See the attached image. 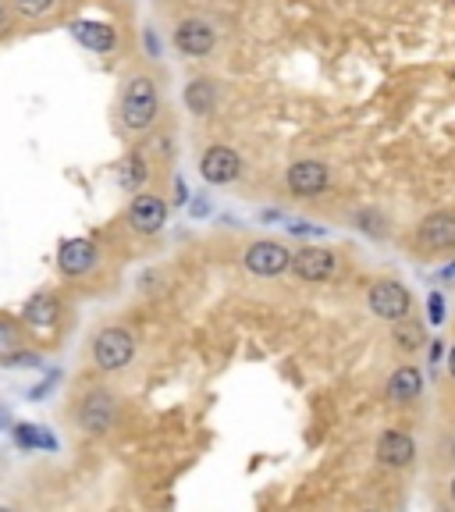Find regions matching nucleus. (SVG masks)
Returning <instances> with one entry per match:
<instances>
[{"instance_id":"nucleus-25","label":"nucleus","mask_w":455,"mask_h":512,"mask_svg":"<svg viewBox=\"0 0 455 512\" xmlns=\"http://www.w3.org/2000/svg\"><path fill=\"white\" fill-rule=\"evenodd\" d=\"M448 377L455 381V342H452V352H448Z\"/></svg>"},{"instance_id":"nucleus-9","label":"nucleus","mask_w":455,"mask_h":512,"mask_svg":"<svg viewBox=\"0 0 455 512\" xmlns=\"http://www.w3.org/2000/svg\"><path fill=\"white\" fill-rule=\"evenodd\" d=\"M285 185L299 200H313L331 185V168L324 160H296V164H288Z\"/></svg>"},{"instance_id":"nucleus-15","label":"nucleus","mask_w":455,"mask_h":512,"mask_svg":"<svg viewBox=\"0 0 455 512\" xmlns=\"http://www.w3.org/2000/svg\"><path fill=\"white\" fill-rule=\"evenodd\" d=\"M114 182L125 192H139L150 182V157L143 150H128L125 157H118L114 164Z\"/></svg>"},{"instance_id":"nucleus-17","label":"nucleus","mask_w":455,"mask_h":512,"mask_svg":"<svg viewBox=\"0 0 455 512\" xmlns=\"http://www.w3.org/2000/svg\"><path fill=\"white\" fill-rule=\"evenodd\" d=\"M57 313H61V299L54 296V292H36V296L25 299V324H32V328H54L57 324Z\"/></svg>"},{"instance_id":"nucleus-26","label":"nucleus","mask_w":455,"mask_h":512,"mask_svg":"<svg viewBox=\"0 0 455 512\" xmlns=\"http://www.w3.org/2000/svg\"><path fill=\"white\" fill-rule=\"evenodd\" d=\"M441 278H455V264H448L445 271H441Z\"/></svg>"},{"instance_id":"nucleus-20","label":"nucleus","mask_w":455,"mask_h":512,"mask_svg":"<svg viewBox=\"0 0 455 512\" xmlns=\"http://www.w3.org/2000/svg\"><path fill=\"white\" fill-rule=\"evenodd\" d=\"M392 342H395V349H402V352H416L420 345H424V328H420L416 320H409V317L395 320Z\"/></svg>"},{"instance_id":"nucleus-7","label":"nucleus","mask_w":455,"mask_h":512,"mask_svg":"<svg viewBox=\"0 0 455 512\" xmlns=\"http://www.w3.org/2000/svg\"><path fill=\"white\" fill-rule=\"evenodd\" d=\"M288 271L296 274L303 285H324V281L335 278L338 256L328 246H303L292 253V267Z\"/></svg>"},{"instance_id":"nucleus-24","label":"nucleus","mask_w":455,"mask_h":512,"mask_svg":"<svg viewBox=\"0 0 455 512\" xmlns=\"http://www.w3.org/2000/svg\"><path fill=\"white\" fill-rule=\"evenodd\" d=\"M11 15H15V11H11V0H0V36L11 29Z\"/></svg>"},{"instance_id":"nucleus-4","label":"nucleus","mask_w":455,"mask_h":512,"mask_svg":"<svg viewBox=\"0 0 455 512\" xmlns=\"http://www.w3.org/2000/svg\"><path fill=\"white\" fill-rule=\"evenodd\" d=\"M242 267H246L253 278H281V274L292 267V249H288L285 242L256 239L242 249Z\"/></svg>"},{"instance_id":"nucleus-3","label":"nucleus","mask_w":455,"mask_h":512,"mask_svg":"<svg viewBox=\"0 0 455 512\" xmlns=\"http://www.w3.org/2000/svg\"><path fill=\"white\" fill-rule=\"evenodd\" d=\"M136 360V335L121 324H107L93 335V363L104 374H118Z\"/></svg>"},{"instance_id":"nucleus-11","label":"nucleus","mask_w":455,"mask_h":512,"mask_svg":"<svg viewBox=\"0 0 455 512\" xmlns=\"http://www.w3.org/2000/svg\"><path fill=\"white\" fill-rule=\"evenodd\" d=\"M100 264V249L93 239H68L57 246V271L64 278H86Z\"/></svg>"},{"instance_id":"nucleus-16","label":"nucleus","mask_w":455,"mask_h":512,"mask_svg":"<svg viewBox=\"0 0 455 512\" xmlns=\"http://www.w3.org/2000/svg\"><path fill=\"white\" fill-rule=\"evenodd\" d=\"M72 32H75V40H79L86 50H93V54H111V50L118 47V29L107 22L86 18V22H75Z\"/></svg>"},{"instance_id":"nucleus-13","label":"nucleus","mask_w":455,"mask_h":512,"mask_svg":"<svg viewBox=\"0 0 455 512\" xmlns=\"http://www.w3.org/2000/svg\"><path fill=\"white\" fill-rule=\"evenodd\" d=\"M374 456L388 470H406L416 463V441L406 431H384L374 445Z\"/></svg>"},{"instance_id":"nucleus-5","label":"nucleus","mask_w":455,"mask_h":512,"mask_svg":"<svg viewBox=\"0 0 455 512\" xmlns=\"http://www.w3.org/2000/svg\"><path fill=\"white\" fill-rule=\"evenodd\" d=\"M125 221L136 235L153 239V235H160L164 224H168V203H164V196H157V192L139 189V192H132V200H128Z\"/></svg>"},{"instance_id":"nucleus-2","label":"nucleus","mask_w":455,"mask_h":512,"mask_svg":"<svg viewBox=\"0 0 455 512\" xmlns=\"http://www.w3.org/2000/svg\"><path fill=\"white\" fill-rule=\"evenodd\" d=\"M72 420L89 438H104V434H111L114 424H118V399H114L107 388H89V392H82L79 402H75Z\"/></svg>"},{"instance_id":"nucleus-12","label":"nucleus","mask_w":455,"mask_h":512,"mask_svg":"<svg viewBox=\"0 0 455 512\" xmlns=\"http://www.w3.org/2000/svg\"><path fill=\"white\" fill-rule=\"evenodd\" d=\"M416 246L427 253H448L455 249V214L448 210H434L424 221L416 224Z\"/></svg>"},{"instance_id":"nucleus-1","label":"nucleus","mask_w":455,"mask_h":512,"mask_svg":"<svg viewBox=\"0 0 455 512\" xmlns=\"http://www.w3.org/2000/svg\"><path fill=\"white\" fill-rule=\"evenodd\" d=\"M160 118V89L153 82V75L136 72L128 75L125 86H121V100H118V121L125 132H150Z\"/></svg>"},{"instance_id":"nucleus-14","label":"nucleus","mask_w":455,"mask_h":512,"mask_svg":"<svg viewBox=\"0 0 455 512\" xmlns=\"http://www.w3.org/2000/svg\"><path fill=\"white\" fill-rule=\"evenodd\" d=\"M420 392H424V374H420V367H413V363H402V367L388 377V384H384V399L392 402V406H409V402L420 399Z\"/></svg>"},{"instance_id":"nucleus-6","label":"nucleus","mask_w":455,"mask_h":512,"mask_svg":"<svg viewBox=\"0 0 455 512\" xmlns=\"http://www.w3.org/2000/svg\"><path fill=\"white\" fill-rule=\"evenodd\" d=\"M367 310L374 313L377 320H388V324H395V320H402V317H409V313H413V296H409V288L402 285V281L381 278V281H374V285H370Z\"/></svg>"},{"instance_id":"nucleus-8","label":"nucleus","mask_w":455,"mask_h":512,"mask_svg":"<svg viewBox=\"0 0 455 512\" xmlns=\"http://www.w3.org/2000/svg\"><path fill=\"white\" fill-rule=\"evenodd\" d=\"M200 178L207 185H232L242 178V157L235 146L214 143L200 157Z\"/></svg>"},{"instance_id":"nucleus-23","label":"nucleus","mask_w":455,"mask_h":512,"mask_svg":"<svg viewBox=\"0 0 455 512\" xmlns=\"http://www.w3.org/2000/svg\"><path fill=\"white\" fill-rule=\"evenodd\" d=\"M427 317H431V324H441L445 320V296L441 292H431V299H427Z\"/></svg>"},{"instance_id":"nucleus-10","label":"nucleus","mask_w":455,"mask_h":512,"mask_svg":"<svg viewBox=\"0 0 455 512\" xmlns=\"http://www.w3.org/2000/svg\"><path fill=\"white\" fill-rule=\"evenodd\" d=\"M217 47V29L207 22V18H185V22L175 25V50L185 57H210Z\"/></svg>"},{"instance_id":"nucleus-18","label":"nucleus","mask_w":455,"mask_h":512,"mask_svg":"<svg viewBox=\"0 0 455 512\" xmlns=\"http://www.w3.org/2000/svg\"><path fill=\"white\" fill-rule=\"evenodd\" d=\"M185 107H189V114H196V118H210L217 107V86L210 79H192L189 86H185Z\"/></svg>"},{"instance_id":"nucleus-22","label":"nucleus","mask_w":455,"mask_h":512,"mask_svg":"<svg viewBox=\"0 0 455 512\" xmlns=\"http://www.w3.org/2000/svg\"><path fill=\"white\" fill-rule=\"evenodd\" d=\"M356 224H360L367 235H374V239H381V235H384L381 221H377V214H370V210H360V214H356Z\"/></svg>"},{"instance_id":"nucleus-27","label":"nucleus","mask_w":455,"mask_h":512,"mask_svg":"<svg viewBox=\"0 0 455 512\" xmlns=\"http://www.w3.org/2000/svg\"><path fill=\"white\" fill-rule=\"evenodd\" d=\"M448 491H452V502H455V477H452V484H448Z\"/></svg>"},{"instance_id":"nucleus-21","label":"nucleus","mask_w":455,"mask_h":512,"mask_svg":"<svg viewBox=\"0 0 455 512\" xmlns=\"http://www.w3.org/2000/svg\"><path fill=\"white\" fill-rule=\"evenodd\" d=\"M54 8H57V0H11V11H15L18 18H29V22L47 18Z\"/></svg>"},{"instance_id":"nucleus-19","label":"nucleus","mask_w":455,"mask_h":512,"mask_svg":"<svg viewBox=\"0 0 455 512\" xmlns=\"http://www.w3.org/2000/svg\"><path fill=\"white\" fill-rule=\"evenodd\" d=\"M25 345H29V338H25V328L18 324L15 317H8V313H0V363L11 360L15 352H22Z\"/></svg>"}]
</instances>
